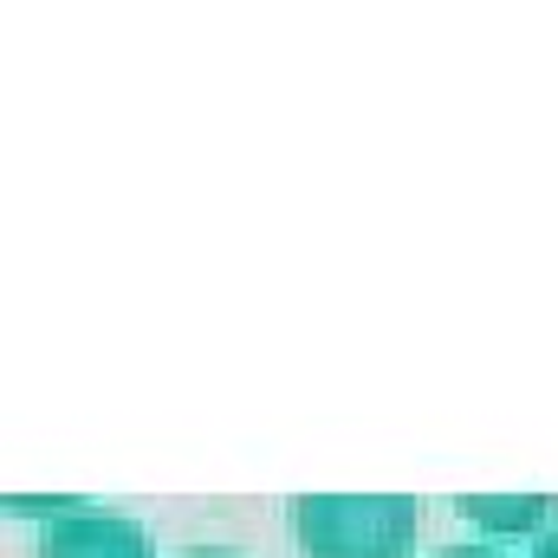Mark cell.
Wrapping results in <instances>:
<instances>
[{"label":"cell","mask_w":558,"mask_h":558,"mask_svg":"<svg viewBox=\"0 0 558 558\" xmlns=\"http://www.w3.org/2000/svg\"><path fill=\"white\" fill-rule=\"evenodd\" d=\"M422 507L410 494H299L292 533L305 558H403L416 546Z\"/></svg>","instance_id":"cell-1"},{"label":"cell","mask_w":558,"mask_h":558,"mask_svg":"<svg viewBox=\"0 0 558 558\" xmlns=\"http://www.w3.org/2000/svg\"><path fill=\"white\" fill-rule=\"evenodd\" d=\"M39 558H149V533L118 507H65L46 520Z\"/></svg>","instance_id":"cell-2"},{"label":"cell","mask_w":558,"mask_h":558,"mask_svg":"<svg viewBox=\"0 0 558 558\" xmlns=\"http://www.w3.org/2000/svg\"><path fill=\"white\" fill-rule=\"evenodd\" d=\"M461 513L474 526H487V533H546V526H558L553 494H513V500H500V494H461Z\"/></svg>","instance_id":"cell-3"},{"label":"cell","mask_w":558,"mask_h":558,"mask_svg":"<svg viewBox=\"0 0 558 558\" xmlns=\"http://www.w3.org/2000/svg\"><path fill=\"white\" fill-rule=\"evenodd\" d=\"M435 558H507V553H494V546H441Z\"/></svg>","instance_id":"cell-4"},{"label":"cell","mask_w":558,"mask_h":558,"mask_svg":"<svg viewBox=\"0 0 558 558\" xmlns=\"http://www.w3.org/2000/svg\"><path fill=\"white\" fill-rule=\"evenodd\" d=\"M533 558H558V526H546V533L533 539Z\"/></svg>","instance_id":"cell-5"},{"label":"cell","mask_w":558,"mask_h":558,"mask_svg":"<svg viewBox=\"0 0 558 558\" xmlns=\"http://www.w3.org/2000/svg\"><path fill=\"white\" fill-rule=\"evenodd\" d=\"M182 558H241V553H215V546H202V553H182Z\"/></svg>","instance_id":"cell-6"}]
</instances>
